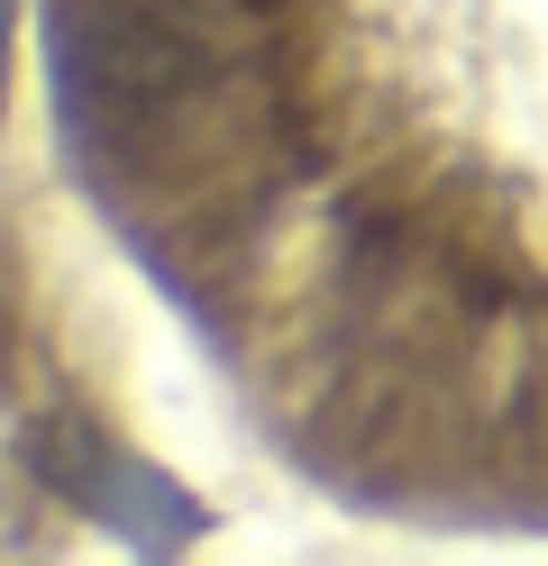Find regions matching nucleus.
I'll use <instances>...</instances> for the list:
<instances>
[]
</instances>
